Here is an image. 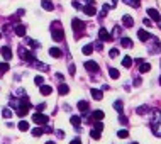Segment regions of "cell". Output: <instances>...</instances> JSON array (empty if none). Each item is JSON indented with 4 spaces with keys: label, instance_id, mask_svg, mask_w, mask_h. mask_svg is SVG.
Masks as SVG:
<instances>
[{
    "label": "cell",
    "instance_id": "6da1fadb",
    "mask_svg": "<svg viewBox=\"0 0 161 144\" xmlns=\"http://www.w3.org/2000/svg\"><path fill=\"white\" fill-rule=\"evenodd\" d=\"M51 36H53V39L56 42H61L65 39V32H63V27H61L59 22H53L51 24Z\"/></svg>",
    "mask_w": 161,
    "mask_h": 144
},
{
    "label": "cell",
    "instance_id": "7a4b0ae2",
    "mask_svg": "<svg viewBox=\"0 0 161 144\" xmlns=\"http://www.w3.org/2000/svg\"><path fill=\"white\" fill-rule=\"evenodd\" d=\"M19 56L24 59V61H29V63H32V61H36V58H34V54L31 53V51H26V48H19Z\"/></svg>",
    "mask_w": 161,
    "mask_h": 144
},
{
    "label": "cell",
    "instance_id": "3957f363",
    "mask_svg": "<svg viewBox=\"0 0 161 144\" xmlns=\"http://www.w3.org/2000/svg\"><path fill=\"white\" fill-rule=\"evenodd\" d=\"M32 120H34L36 124H39V126H44V124H48V120H49V119H48L44 114H39V112H37V114L32 115Z\"/></svg>",
    "mask_w": 161,
    "mask_h": 144
},
{
    "label": "cell",
    "instance_id": "277c9868",
    "mask_svg": "<svg viewBox=\"0 0 161 144\" xmlns=\"http://www.w3.org/2000/svg\"><path fill=\"white\" fill-rule=\"evenodd\" d=\"M149 39L153 41V44H151V49H149V53H151V54H156V53H160V48H161L160 41H158L156 37H149Z\"/></svg>",
    "mask_w": 161,
    "mask_h": 144
},
{
    "label": "cell",
    "instance_id": "5b68a950",
    "mask_svg": "<svg viewBox=\"0 0 161 144\" xmlns=\"http://www.w3.org/2000/svg\"><path fill=\"white\" fill-rule=\"evenodd\" d=\"M71 26H73V31H75V32H80V31H83V27H85V24H83L80 19H73Z\"/></svg>",
    "mask_w": 161,
    "mask_h": 144
},
{
    "label": "cell",
    "instance_id": "8992f818",
    "mask_svg": "<svg viewBox=\"0 0 161 144\" xmlns=\"http://www.w3.org/2000/svg\"><path fill=\"white\" fill-rule=\"evenodd\" d=\"M0 53H2V56H3L5 61H10V59H12V51H10L9 46H3V48L0 49Z\"/></svg>",
    "mask_w": 161,
    "mask_h": 144
},
{
    "label": "cell",
    "instance_id": "52a82bcc",
    "mask_svg": "<svg viewBox=\"0 0 161 144\" xmlns=\"http://www.w3.org/2000/svg\"><path fill=\"white\" fill-rule=\"evenodd\" d=\"M98 37H100V41H110V39H112V36L108 34V31L105 27H102V29L98 31Z\"/></svg>",
    "mask_w": 161,
    "mask_h": 144
},
{
    "label": "cell",
    "instance_id": "ba28073f",
    "mask_svg": "<svg viewBox=\"0 0 161 144\" xmlns=\"http://www.w3.org/2000/svg\"><path fill=\"white\" fill-rule=\"evenodd\" d=\"M148 15L153 19V20H158V22L161 20V15H160V12H158L156 9H148Z\"/></svg>",
    "mask_w": 161,
    "mask_h": 144
},
{
    "label": "cell",
    "instance_id": "9c48e42d",
    "mask_svg": "<svg viewBox=\"0 0 161 144\" xmlns=\"http://www.w3.org/2000/svg\"><path fill=\"white\" fill-rule=\"evenodd\" d=\"M151 129H153V134L161 137V122H151Z\"/></svg>",
    "mask_w": 161,
    "mask_h": 144
},
{
    "label": "cell",
    "instance_id": "30bf717a",
    "mask_svg": "<svg viewBox=\"0 0 161 144\" xmlns=\"http://www.w3.org/2000/svg\"><path fill=\"white\" fill-rule=\"evenodd\" d=\"M85 68H87L88 71H92V73L98 71V65H97L95 61H87V63H85Z\"/></svg>",
    "mask_w": 161,
    "mask_h": 144
},
{
    "label": "cell",
    "instance_id": "8fae6325",
    "mask_svg": "<svg viewBox=\"0 0 161 144\" xmlns=\"http://www.w3.org/2000/svg\"><path fill=\"white\" fill-rule=\"evenodd\" d=\"M82 10H83L87 15H90V17L95 15V12H97V10H95V5H85V7H82Z\"/></svg>",
    "mask_w": 161,
    "mask_h": 144
},
{
    "label": "cell",
    "instance_id": "7c38bea8",
    "mask_svg": "<svg viewBox=\"0 0 161 144\" xmlns=\"http://www.w3.org/2000/svg\"><path fill=\"white\" fill-rule=\"evenodd\" d=\"M137 37H139L143 42H146V41H149V37L151 36H149V32H146L144 29H139V31H137Z\"/></svg>",
    "mask_w": 161,
    "mask_h": 144
},
{
    "label": "cell",
    "instance_id": "4fadbf2b",
    "mask_svg": "<svg viewBox=\"0 0 161 144\" xmlns=\"http://www.w3.org/2000/svg\"><path fill=\"white\" fill-rule=\"evenodd\" d=\"M122 24H124L125 27H132L134 26V19L131 17V15H122Z\"/></svg>",
    "mask_w": 161,
    "mask_h": 144
},
{
    "label": "cell",
    "instance_id": "5bb4252c",
    "mask_svg": "<svg viewBox=\"0 0 161 144\" xmlns=\"http://www.w3.org/2000/svg\"><path fill=\"white\" fill-rule=\"evenodd\" d=\"M41 5H42V9H44V10H48V12L54 9V3L51 2V0H42V2H41Z\"/></svg>",
    "mask_w": 161,
    "mask_h": 144
},
{
    "label": "cell",
    "instance_id": "9a60e30c",
    "mask_svg": "<svg viewBox=\"0 0 161 144\" xmlns=\"http://www.w3.org/2000/svg\"><path fill=\"white\" fill-rule=\"evenodd\" d=\"M92 97H93L95 100H102V98H104V93L100 90H97V88H92Z\"/></svg>",
    "mask_w": 161,
    "mask_h": 144
},
{
    "label": "cell",
    "instance_id": "2e32d148",
    "mask_svg": "<svg viewBox=\"0 0 161 144\" xmlns=\"http://www.w3.org/2000/svg\"><path fill=\"white\" fill-rule=\"evenodd\" d=\"M92 117H93V120H102V119H104V112H102V110H95V112L92 114Z\"/></svg>",
    "mask_w": 161,
    "mask_h": 144
},
{
    "label": "cell",
    "instance_id": "e0dca14e",
    "mask_svg": "<svg viewBox=\"0 0 161 144\" xmlns=\"http://www.w3.org/2000/svg\"><path fill=\"white\" fill-rule=\"evenodd\" d=\"M51 92H53V88L49 85H41V93L42 95H51Z\"/></svg>",
    "mask_w": 161,
    "mask_h": 144
},
{
    "label": "cell",
    "instance_id": "ac0fdd59",
    "mask_svg": "<svg viewBox=\"0 0 161 144\" xmlns=\"http://www.w3.org/2000/svg\"><path fill=\"white\" fill-rule=\"evenodd\" d=\"M58 92H59V95H66V93L70 92V88H68V85H66V83H61V85H59V88H58Z\"/></svg>",
    "mask_w": 161,
    "mask_h": 144
},
{
    "label": "cell",
    "instance_id": "d6986e66",
    "mask_svg": "<svg viewBox=\"0 0 161 144\" xmlns=\"http://www.w3.org/2000/svg\"><path fill=\"white\" fill-rule=\"evenodd\" d=\"M49 54H51V56H53V58H61V49H58V48H51V49H49Z\"/></svg>",
    "mask_w": 161,
    "mask_h": 144
},
{
    "label": "cell",
    "instance_id": "ffe728a7",
    "mask_svg": "<svg viewBox=\"0 0 161 144\" xmlns=\"http://www.w3.org/2000/svg\"><path fill=\"white\" fill-rule=\"evenodd\" d=\"M15 34L20 36V37L26 36V26H17V27H15Z\"/></svg>",
    "mask_w": 161,
    "mask_h": 144
},
{
    "label": "cell",
    "instance_id": "44dd1931",
    "mask_svg": "<svg viewBox=\"0 0 161 144\" xmlns=\"http://www.w3.org/2000/svg\"><path fill=\"white\" fill-rule=\"evenodd\" d=\"M149 70H151V65H149V63H141V65H139V71L141 73H148Z\"/></svg>",
    "mask_w": 161,
    "mask_h": 144
},
{
    "label": "cell",
    "instance_id": "7402d4cb",
    "mask_svg": "<svg viewBox=\"0 0 161 144\" xmlns=\"http://www.w3.org/2000/svg\"><path fill=\"white\" fill-rule=\"evenodd\" d=\"M121 44H122L124 48H132V41H131L129 37H122V39H121Z\"/></svg>",
    "mask_w": 161,
    "mask_h": 144
},
{
    "label": "cell",
    "instance_id": "603a6c76",
    "mask_svg": "<svg viewBox=\"0 0 161 144\" xmlns=\"http://www.w3.org/2000/svg\"><path fill=\"white\" fill-rule=\"evenodd\" d=\"M108 75H110V78H114V80H117V78L121 76V73L117 71L115 68H108Z\"/></svg>",
    "mask_w": 161,
    "mask_h": 144
},
{
    "label": "cell",
    "instance_id": "cb8c5ba5",
    "mask_svg": "<svg viewBox=\"0 0 161 144\" xmlns=\"http://www.w3.org/2000/svg\"><path fill=\"white\" fill-rule=\"evenodd\" d=\"M114 108H115L119 114H122V108H124V105H122V100H115V102H114Z\"/></svg>",
    "mask_w": 161,
    "mask_h": 144
},
{
    "label": "cell",
    "instance_id": "d4e9b609",
    "mask_svg": "<svg viewBox=\"0 0 161 144\" xmlns=\"http://www.w3.org/2000/svg\"><path fill=\"white\" fill-rule=\"evenodd\" d=\"M70 122H71V124L76 127V129H78V127H80V122H82V119H80L78 115H73L71 119H70Z\"/></svg>",
    "mask_w": 161,
    "mask_h": 144
},
{
    "label": "cell",
    "instance_id": "484cf974",
    "mask_svg": "<svg viewBox=\"0 0 161 144\" xmlns=\"http://www.w3.org/2000/svg\"><path fill=\"white\" fill-rule=\"evenodd\" d=\"M82 51H83V54H87V56L92 54V53H93V44H87V46H83Z\"/></svg>",
    "mask_w": 161,
    "mask_h": 144
},
{
    "label": "cell",
    "instance_id": "4316f807",
    "mask_svg": "<svg viewBox=\"0 0 161 144\" xmlns=\"http://www.w3.org/2000/svg\"><path fill=\"white\" fill-rule=\"evenodd\" d=\"M78 108H80L82 112H87V110H88V104H87L85 100H80V102H78Z\"/></svg>",
    "mask_w": 161,
    "mask_h": 144
},
{
    "label": "cell",
    "instance_id": "83f0119b",
    "mask_svg": "<svg viewBox=\"0 0 161 144\" xmlns=\"http://www.w3.org/2000/svg\"><path fill=\"white\" fill-rule=\"evenodd\" d=\"M19 131H22V132L29 131V124H27L26 120H20V122H19Z\"/></svg>",
    "mask_w": 161,
    "mask_h": 144
},
{
    "label": "cell",
    "instance_id": "f1b7e54d",
    "mask_svg": "<svg viewBox=\"0 0 161 144\" xmlns=\"http://www.w3.org/2000/svg\"><path fill=\"white\" fill-rule=\"evenodd\" d=\"M148 110H149V107H148V105H141V107L136 108V114H139V115H144Z\"/></svg>",
    "mask_w": 161,
    "mask_h": 144
},
{
    "label": "cell",
    "instance_id": "f546056e",
    "mask_svg": "<svg viewBox=\"0 0 161 144\" xmlns=\"http://www.w3.org/2000/svg\"><path fill=\"white\" fill-rule=\"evenodd\" d=\"M10 70V66H9V63H0V75H3V73H7Z\"/></svg>",
    "mask_w": 161,
    "mask_h": 144
},
{
    "label": "cell",
    "instance_id": "4dcf8cb0",
    "mask_svg": "<svg viewBox=\"0 0 161 144\" xmlns=\"http://www.w3.org/2000/svg\"><path fill=\"white\" fill-rule=\"evenodd\" d=\"M122 65H124V68H131V65H132V59H131L129 56H124V59H122Z\"/></svg>",
    "mask_w": 161,
    "mask_h": 144
},
{
    "label": "cell",
    "instance_id": "1f68e13d",
    "mask_svg": "<svg viewBox=\"0 0 161 144\" xmlns=\"http://www.w3.org/2000/svg\"><path fill=\"white\" fill-rule=\"evenodd\" d=\"M122 2H125L131 7H139V3H141V0H122Z\"/></svg>",
    "mask_w": 161,
    "mask_h": 144
},
{
    "label": "cell",
    "instance_id": "d6a6232c",
    "mask_svg": "<svg viewBox=\"0 0 161 144\" xmlns=\"http://www.w3.org/2000/svg\"><path fill=\"white\" fill-rule=\"evenodd\" d=\"M42 134H44V129H41V127H36V129H32V136L39 137V136H42Z\"/></svg>",
    "mask_w": 161,
    "mask_h": 144
},
{
    "label": "cell",
    "instance_id": "836d02e7",
    "mask_svg": "<svg viewBox=\"0 0 161 144\" xmlns=\"http://www.w3.org/2000/svg\"><path fill=\"white\" fill-rule=\"evenodd\" d=\"M2 115H3L5 119H10V117H12V110H10V108H3V110H2Z\"/></svg>",
    "mask_w": 161,
    "mask_h": 144
},
{
    "label": "cell",
    "instance_id": "e575fe53",
    "mask_svg": "<svg viewBox=\"0 0 161 144\" xmlns=\"http://www.w3.org/2000/svg\"><path fill=\"white\" fill-rule=\"evenodd\" d=\"M34 83H36L37 87H41V85H44V78H42V76H39V75H37L36 78H34Z\"/></svg>",
    "mask_w": 161,
    "mask_h": 144
},
{
    "label": "cell",
    "instance_id": "d590c367",
    "mask_svg": "<svg viewBox=\"0 0 161 144\" xmlns=\"http://www.w3.org/2000/svg\"><path fill=\"white\" fill-rule=\"evenodd\" d=\"M90 136H92V139H100V132H98V131H95V129H92V131H90Z\"/></svg>",
    "mask_w": 161,
    "mask_h": 144
},
{
    "label": "cell",
    "instance_id": "8d00e7d4",
    "mask_svg": "<svg viewBox=\"0 0 161 144\" xmlns=\"http://www.w3.org/2000/svg\"><path fill=\"white\" fill-rule=\"evenodd\" d=\"M107 12H108V3H105V5H104V9H102V12H100V17H105V15H107Z\"/></svg>",
    "mask_w": 161,
    "mask_h": 144
},
{
    "label": "cell",
    "instance_id": "74e56055",
    "mask_svg": "<svg viewBox=\"0 0 161 144\" xmlns=\"http://www.w3.org/2000/svg\"><path fill=\"white\" fill-rule=\"evenodd\" d=\"M117 136H119L121 139H125V137L129 136V132H127V131H119V132H117Z\"/></svg>",
    "mask_w": 161,
    "mask_h": 144
},
{
    "label": "cell",
    "instance_id": "f35d334b",
    "mask_svg": "<svg viewBox=\"0 0 161 144\" xmlns=\"http://www.w3.org/2000/svg\"><path fill=\"white\" fill-rule=\"evenodd\" d=\"M110 58H117V56H119V49H110Z\"/></svg>",
    "mask_w": 161,
    "mask_h": 144
},
{
    "label": "cell",
    "instance_id": "ab89813d",
    "mask_svg": "<svg viewBox=\"0 0 161 144\" xmlns=\"http://www.w3.org/2000/svg\"><path fill=\"white\" fill-rule=\"evenodd\" d=\"M102 129H104V124H102V122H97V124H95V131H98V132H100Z\"/></svg>",
    "mask_w": 161,
    "mask_h": 144
},
{
    "label": "cell",
    "instance_id": "60d3db41",
    "mask_svg": "<svg viewBox=\"0 0 161 144\" xmlns=\"http://www.w3.org/2000/svg\"><path fill=\"white\" fill-rule=\"evenodd\" d=\"M73 7H75V9H78V10H80V9H82V5H80V3H78V2H76V0H73Z\"/></svg>",
    "mask_w": 161,
    "mask_h": 144
},
{
    "label": "cell",
    "instance_id": "b9f144b4",
    "mask_svg": "<svg viewBox=\"0 0 161 144\" xmlns=\"http://www.w3.org/2000/svg\"><path fill=\"white\" fill-rule=\"evenodd\" d=\"M119 120H121L122 124H127V119H125V117L122 115V114H121V117H119Z\"/></svg>",
    "mask_w": 161,
    "mask_h": 144
},
{
    "label": "cell",
    "instance_id": "7bdbcfd3",
    "mask_svg": "<svg viewBox=\"0 0 161 144\" xmlns=\"http://www.w3.org/2000/svg\"><path fill=\"white\" fill-rule=\"evenodd\" d=\"M119 32H121V27H114V36H119Z\"/></svg>",
    "mask_w": 161,
    "mask_h": 144
},
{
    "label": "cell",
    "instance_id": "ee69618b",
    "mask_svg": "<svg viewBox=\"0 0 161 144\" xmlns=\"http://www.w3.org/2000/svg\"><path fill=\"white\" fill-rule=\"evenodd\" d=\"M70 75H75V65H70Z\"/></svg>",
    "mask_w": 161,
    "mask_h": 144
},
{
    "label": "cell",
    "instance_id": "f6af8a7d",
    "mask_svg": "<svg viewBox=\"0 0 161 144\" xmlns=\"http://www.w3.org/2000/svg\"><path fill=\"white\" fill-rule=\"evenodd\" d=\"M144 26H149V27H151V20H149V19H144Z\"/></svg>",
    "mask_w": 161,
    "mask_h": 144
},
{
    "label": "cell",
    "instance_id": "bcb514c9",
    "mask_svg": "<svg viewBox=\"0 0 161 144\" xmlns=\"http://www.w3.org/2000/svg\"><path fill=\"white\" fill-rule=\"evenodd\" d=\"M70 144H82V141H80V139H73Z\"/></svg>",
    "mask_w": 161,
    "mask_h": 144
},
{
    "label": "cell",
    "instance_id": "7dc6e473",
    "mask_svg": "<svg viewBox=\"0 0 161 144\" xmlns=\"http://www.w3.org/2000/svg\"><path fill=\"white\" fill-rule=\"evenodd\" d=\"M46 107V105H44V104H39V105H37V110H39V112H41V110H42V108Z\"/></svg>",
    "mask_w": 161,
    "mask_h": 144
},
{
    "label": "cell",
    "instance_id": "c3c4849f",
    "mask_svg": "<svg viewBox=\"0 0 161 144\" xmlns=\"http://www.w3.org/2000/svg\"><path fill=\"white\" fill-rule=\"evenodd\" d=\"M115 3H117V0H112V7H114V5H115Z\"/></svg>",
    "mask_w": 161,
    "mask_h": 144
},
{
    "label": "cell",
    "instance_id": "681fc988",
    "mask_svg": "<svg viewBox=\"0 0 161 144\" xmlns=\"http://www.w3.org/2000/svg\"><path fill=\"white\" fill-rule=\"evenodd\" d=\"M46 144H54V143H53V141H48V143H46Z\"/></svg>",
    "mask_w": 161,
    "mask_h": 144
},
{
    "label": "cell",
    "instance_id": "f907efd6",
    "mask_svg": "<svg viewBox=\"0 0 161 144\" xmlns=\"http://www.w3.org/2000/svg\"><path fill=\"white\" fill-rule=\"evenodd\" d=\"M160 85H161V76H160Z\"/></svg>",
    "mask_w": 161,
    "mask_h": 144
},
{
    "label": "cell",
    "instance_id": "816d5d0a",
    "mask_svg": "<svg viewBox=\"0 0 161 144\" xmlns=\"http://www.w3.org/2000/svg\"><path fill=\"white\" fill-rule=\"evenodd\" d=\"M160 27H161V20H160Z\"/></svg>",
    "mask_w": 161,
    "mask_h": 144
},
{
    "label": "cell",
    "instance_id": "f5cc1de1",
    "mask_svg": "<svg viewBox=\"0 0 161 144\" xmlns=\"http://www.w3.org/2000/svg\"><path fill=\"white\" fill-rule=\"evenodd\" d=\"M132 144H137V143H132Z\"/></svg>",
    "mask_w": 161,
    "mask_h": 144
},
{
    "label": "cell",
    "instance_id": "db71d44e",
    "mask_svg": "<svg viewBox=\"0 0 161 144\" xmlns=\"http://www.w3.org/2000/svg\"><path fill=\"white\" fill-rule=\"evenodd\" d=\"M0 37H2V34H0Z\"/></svg>",
    "mask_w": 161,
    "mask_h": 144
}]
</instances>
